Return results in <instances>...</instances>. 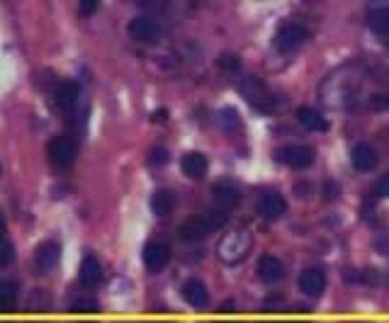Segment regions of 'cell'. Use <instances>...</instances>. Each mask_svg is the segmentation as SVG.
Returning <instances> with one entry per match:
<instances>
[{"label":"cell","mask_w":389,"mask_h":323,"mask_svg":"<svg viewBox=\"0 0 389 323\" xmlns=\"http://www.w3.org/2000/svg\"><path fill=\"white\" fill-rule=\"evenodd\" d=\"M129 37L136 41H141V44H154V41H159L161 37V27L156 20H151V17H134V20L129 22Z\"/></svg>","instance_id":"obj_8"},{"label":"cell","mask_w":389,"mask_h":323,"mask_svg":"<svg viewBox=\"0 0 389 323\" xmlns=\"http://www.w3.org/2000/svg\"><path fill=\"white\" fill-rule=\"evenodd\" d=\"M297 120H300V124L309 131H326L329 129L326 117L321 115V112L311 110V107H300V110H297Z\"/></svg>","instance_id":"obj_20"},{"label":"cell","mask_w":389,"mask_h":323,"mask_svg":"<svg viewBox=\"0 0 389 323\" xmlns=\"http://www.w3.org/2000/svg\"><path fill=\"white\" fill-rule=\"evenodd\" d=\"M180 294H183V299L190 304V306L194 308H205L207 304H210V292H207V287L200 282V279H188V282L183 284V289H180Z\"/></svg>","instance_id":"obj_14"},{"label":"cell","mask_w":389,"mask_h":323,"mask_svg":"<svg viewBox=\"0 0 389 323\" xmlns=\"http://www.w3.org/2000/svg\"><path fill=\"white\" fill-rule=\"evenodd\" d=\"M217 64H219V68H224L226 73H234V71H239L241 61H239V56H236V54H221Z\"/></svg>","instance_id":"obj_24"},{"label":"cell","mask_w":389,"mask_h":323,"mask_svg":"<svg viewBox=\"0 0 389 323\" xmlns=\"http://www.w3.org/2000/svg\"><path fill=\"white\" fill-rule=\"evenodd\" d=\"M217 124H219L221 129L226 131V134H231V131L239 129V127H241L239 112L231 110V107H224V110L219 112V117H217Z\"/></svg>","instance_id":"obj_23"},{"label":"cell","mask_w":389,"mask_h":323,"mask_svg":"<svg viewBox=\"0 0 389 323\" xmlns=\"http://www.w3.org/2000/svg\"><path fill=\"white\" fill-rule=\"evenodd\" d=\"M258 275L263 282L273 284V282H280V279L284 277V265L280 258H275V255H263V258L258 260Z\"/></svg>","instance_id":"obj_15"},{"label":"cell","mask_w":389,"mask_h":323,"mask_svg":"<svg viewBox=\"0 0 389 323\" xmlns=\"http://www.w3.org/2000/svg\"><path fill=\"white\" fill-rule=\"evenodd\" d=\"M314 158H316L314 149L307 146V144H289V146L278 149V160L287 165V168H292V170L309 168V165L314 163Z\"/></svg>","instance_id":"obj_4"},{"label":"cell","mask_w":389,"mask_h":323,"mask_svg":"<svg viewBox=\"0 0 389 323\" xmlns=\"http://www.w3.org/2000/svg\"><path fill=\"white\" fill-rule=\"evenodd\" d=\"M300 289L311 299H319L326 289V275L319 268H307L300 275Z\"/></svg>","instance_id":"obj_12"},{"label":"cell","mask_w":389,"mask_h":323,"mask_svg":"<svg viewBox=\"0 0 389 323\" xmlns=\"http://www.w3.org/2000/svg\"><path fill=\"white\" fill-rule=\"evenodd\" d=\"M175 202H178L175 192H170V190H156V192L151 194V212H154L156 216H161V219H165V216L173 212Z\"/></svg>","instance_id":"obj_17"},{"label":"cell","mask_w":389,"mask_h":323,"mask_svg":"<svg viewBox=\"0 0 389 323\" xmlns=\"http://www.w3.org/2000/svg\"><path fill=\"white\" fill-rule=\"evenodd\" d=\"M368 22L379 37H387L389 39V8L387 6L372 8V10L368 12Z\"/></svg>","instance_id":"obj_21"},{"label":"cell","mask_w":389,"mask_h":323,"mask_svg":"<svg viewBox=\"0 0 389 323\" xmlns=\"http://www.w3.org/2000/svg\"><path fill=\"white\" fill-rule=\"evenodd\" d=\"M95 10H98V3H80V12H85V15H90Z\"/></svg>","instance_id":"obj_31"},{"label":"cell","mask_w":389,"mask_h":323,"mask_svg":"<svg viewBox=\"0 0 389 323\" xmlns=\"http://www.w3.org/2000/svg\"><path fill=\"white\" fill-rule=\"evenodd\" d=\"M287 212V202L280 192H265L258 199V214L265 221H278Z\"/></svg>","instance_id":"obj_10"},{"label":"cell","mask_w":389,"mask_h":323,"mask_svg":"<svg viewBox=\"0 0 389 323\" xmlns=\"http://www.w3.org/2000/svg\"><path fill=\"white\" fill-rule=\"evenodd\" d=\"M374 194H377V197H389V173L377 180V185H374Z\"/></svg>","instance_id":"obj_27"},{"label":"cell","mask_w":389,"mask_h":323,"mask_svg":"<svg viewBox=\"0 0 389 323\" xmlns=\"http://www.w3.org/2000/svg\"><path fill=\"white\" fill-rule=\"evenodd\" d=\"M370 107H372V110H387L389 107V95L387 93H377V95H372V98H370Z\"/></svg>","instance_id":"obj_26"},{"label":"cell","mask_w":389,"mask_h":323,"mask_svg":"<svg viewBox=\"0 0 389 323\" xmlns=\"http://www.w3.org/2000/svg\"><path fill=\"white\" fill-rule=\"evenodd\" d=\"M78 277H80V282H83L85 287H95V284H100V279H102V265L98 263V258H93V255H85L83 263H80Z\"/></svg>","instance_id":"obj_19"},{"label":"cell","mask_w":389,"mask_h":323,"mask_svg":"<svg viewBox=\"0 0 389 323\" xmlns=\"http://www.w3.org/2000/svg\"><path fill=\"white\" fill-rule=\"evenodd\" d=\"M12 258H15V248H12V243H10V239H3V248H0V265L3 268H8V265L12 263Z\"/></svg>","instance_id":"obj_25"},{"label":"cell","mask_w":389,"mask_h":323,"mask_svg":"<svg viewBox=\"0 0 389 323\" xmlns=\"http://www.w3.org/2000/svg\"><path fill=\"white\" fill-rule=\"evenodd\" d=\"M241 202V187L231 180H219V183L212 187V207L219 209V212L229 214L231 209H236Z\"/></svg>","instance_id":"obj_5"},{"label":"cell","mask_w":389,"mask_h":323,"mask_svg":"<svg viewBox=\"0 0 389 323\" xmlns=\"http://www.w3.org/2000/svg\"><path fill=\"white\" fill-rule=\"evenodd\" d=\"M71 308H78V311H95L98 304H95L93 299H78V302L71 304Z\"/></svg>","instance_id":"obj_28"},{"label":"cell","mask_w":389,"mask_h":323,"mask_svg":"<svg viewBox=\"0 0 389 323\" xmlns=\"http://www.w3.org/2000/svg\"><path fill=\"white\" fill-rule=\"evenodd\" d=\"M307 39H309V27L305 22H284L275 35V49L289 54V51H297L302 44H307Z\"/></svg>","instance_id":"obj_3"},{"label":"cell","mask_w":389,"mask_h":323,"mask_svg":"<svg viewBox=\"0 0 389 323\" xmlns=\"http://www.w3.org/2000/svg\"><path fill=\"white\" fill-rule=\"evenodd\" d=\"M59 258H61V246L56 243V241H44V243L37 248L35 253V263H37V270L39 273H51V270L59 265Z\"/></svg>","instance_id":"obj_11"},{"label":"cell","mask_w":389,"mask_h":323,"mask_svg":"<svg viewBox=\"0 0 389 323\" xmlns=\"http://www.w3.org/2000/svg\"><path fill=\"white\" fill-rule=\"evenodd\" d=\"M17 292H20V287H17V282H12V279H3V282H0V306L6 308V311H10V308L15 306Z\"/></svg>","instance_id":"obj_22"},{"label":"cell","mask_w":389,"mask_h":323,"mask_svg":"<svg viewBox=\"0 0 389 323\" xmlns=\"http://www.w3.org/2000/svg\"><path fill=\"white\" fill-rule=\"evenodd\" d=\"M168 260H170V246L165 241L154 239L144 246V265L149 270L159 273V270H163L168 265Z\"/></svg>","instance_id":"obj_9"},{"label":"cell","mask_w":389,"mask_h":323,"mask_svg":"<svg viewBox=\"0 0 389 323\" xmlns=\"http://www.w3.org/2000/svg\"><path fill=\"white\" fill-rule=\"evenodd\" d=\"M239 88H241V95H244V98L248 100L251 104H253L255 110L270 112L275 107L273 93H270V88L258 78V75H246V78L241 80Z\"/></svg>","instance_id":"obj_2"},{"label":"cell","mask_w":389,"mask_h":323,"mask_svg":"<svg viewBox=\"0 0 389 323\" xmlns=\"http://www.w3.org/2000/svg\"><path fill=\"white\" fill-rule=\"evenodd\" d=\"M46 151H49V158L56 168H69V165H73L75 156H78V146L71 136H54L46 146Z\"/></svg>","instance_id":"obj_6"},{"label":"cell","mask_w":389,"mask_h":323,"mask_svg":"<svg viewBox=\"0 0 389 323\" xmlns=\"http://www.w3.org/2000/svg\"><path fill=\"white\" fill-rule=\"evenodd\" d=\"M180 168H183V173L188 175V178L202 180L207 175V158L202 154H197V151H192V154L183 156V163H180Z\"/></svg>","instance_id":"obj_18"},{"label":"cell","mask_w":389,"mask_h":323,"mask_svg":"<svg viewBox=\"0 0 389 323\" xmlns=\"http://www.w3.org/2000/svg\"><path fill=\"white\" fill-rule=\"evenodd\" d=\"M165 160H168L165 149H154V151H151V165H163Z\"/></svg>","instance_id":"obj_29"},{"label":"cell","mask_w":389,"mask_h":323,"mask_svg":"<svg viewBox=\"0 0 389 323\" xmlns=\"http://www.w3.org/2000/svg\"><path fill=\"white\" fill-rule=\"evenodd\" d=\"M324 197H326V199H336V197H338V187H336V185H331V183H326Z\"/></svg>","instance_id":"obj_30"},{"label":"cell","mask_w":389,"mask_h":323,"mask_svg":"<svg viewBox=\"0 0 389 323\" xmlns=\"http://www.w3.org/2000/svg\"><path fill=\"white\" fill-rule=\"evenodd\" d=\"M251 246H253V239H251L248 229L244 226H236L229 234H224V239L219 241V258L224 260L226 265H239L241 260H246V255L251 253Z\"/></svg>","instance_id":"obj_1"},{"label":"cell","mask_w":389,"mask_h":323,"mask_svg":"<svg viewBox=\"0 0 389 323\" xmlns=\"http://www.w3.org/2000/svg\"><path fill=\"white\" fill-rule=\"evenodd\" d=\"M350 160L358 170H372L377 165V151L370 144H355L353 151H350Z\"/></svg>","instance_id":"obj_16"},{"label":"cell","mask_w":389,"mask_h":323,"mask_svg":"<svg viewBox=\"0 0 389 323\" xmlns=\"http://www.w3.org/2000/svg\"><path fill=\"white\" fill-rule=\"evenodd\" d=\"M215 231V224L207 214H200V216H190L180 224L178 234L183 241H202L205 236H210Z\"/></svg>","instance_id":"obj_7"},{"label":"cell","mask_w":389,"mask_h":323,"mask_svg":"<svg viewBox=\"0 0 389 323\" xmlns=\"http://www.w3.org/2000/svg\"><path fill=\"white\" fill-rule=\"evenodd\" d=\"M80 98V85L75 80H64L59 88L54 90V102L61 112H71L78 104Z\"/></svg>","instance_id":"obj_13"}]
</instances>
